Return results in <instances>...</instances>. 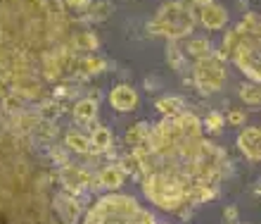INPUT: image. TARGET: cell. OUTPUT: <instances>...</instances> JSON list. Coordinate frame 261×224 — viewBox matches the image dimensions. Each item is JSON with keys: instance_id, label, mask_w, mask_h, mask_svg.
<instances>
[{"instance_id": "obj_1", "label": "cell", "mask_w": 261, "mask_h": 224, "mask_svg": "<svg viewBox=\"0 0 261 224\" xmlns=\"http://www.w3.org/2000/svg\"><path fill=\"white\" fill-rule=\"evenodd\" d=\"M145 198L164 212H180L219 198L221 184L230 174L226 148L204 136L202 119L195 112H176L150 124L143 143L133 146Z\"/></svg>"}, {"instance_id": "obj_2", "label": "cell", "mask_w": 261, "mask_h": 224, "mask_svg": "<svg viewBox=\"0 0 261 224\" xmlns=\"http://www.w3.org/2000/svg\"><path fill=\"white\" fill-rule=\"evenodd\" d=\"M74 21L62 0H0V84L41 100L43 84L74 70Z\"/></svg>"}, {"instance_id": "obj_3", "label": "cell", "mask_w": 261, "mask_h": 224, "mask_svg": "<svg viewBox=\"0 0 261 224\" xmlns=\"http://www.w3.org/2000/svg\"><path fill=\"white\" fill-rule=\"evenodd\" d=\"M53 174L34 146L0 129V224H62L53 212Z\"/></svg>"}, {"instance_id": "obj_4", "label": "cell", "mask_w": 261, "mask_h": 224, "mask_svg": "<svg viewBox=\"0 0 261 224\" xmlns=\"http://www.w3.org/2000/svg\"><path fill=\"white\" fill-rule=\"evenodd\" d=\"M221 53L226 60L247 77V81H261V19L259 12H247L235 29L223 36Z\"/></svg>"}, {"instance_id": "obj_5", "label": "cell", "mask_w": 261, "mask_h": 224, "mask_svg": "<svg viewBox=\"0 0 261 224\" xmlns=\"http://www.w3.org/2000/svg\"><path fill=\"white\" fill-rule=\"evenodd\" d=\"M83 224H157V217L126 193H107L88 208Z\"/></svg>"}, {"instance_id": "obj_6", "label": "cell", "mask_w": 261, "mask_h": 224, "mask_svg": "<svg viewBox=\"0 0 261 224\" xmlns=\"http://www.w3.org/2000/svg\"><path fill=\"white\" fill-rule=\"evenodd\" d=\"M195 10L188 3L180 0H169L157 10V14L147 24V34L162 36L169 41H180L195 31Z\"/></svg>"}, {"instance_id": "obj_7", "label": "cell", "mask_w": 261, "mask_h": 224, "mask_svg": "<svg viewBox=\"0 0 261 224\" xmlns=\"http://www.w3.org/2000/svg\"><path fill=\"white\" fill-rule=\"evenodd\" d=\"M226 57L221 50H212L206 57H199L193 64V84L202 96H214L226 86Z\"/></svg>"}, {"instance_id": "obj_8", "label": "cell", "mask_w": 261, "mask_h": 224, "mask_svg": "<svg viewBox=\"0 0 261 224\" xmlns=\"http://www.w3.org/2000/svg\"><path fill=\"white\" fill-rule=\"evenodd\" d=\"M53 212L62 224H79L81 203H79L76 196L67 193V191H60L57 196H53Z\"/></svg>"}, {"instance_id": "obj_9", "label": "cell", "mask_w": 261, "mask_h": 224, "mask_svg": "<svg viewBox=\"0 0 261 224\" xmlns=\"http://www.w3.org/2000/svg\"><path fill=\"white\" fill-rule=\"evenodd\" d=\"M235 146L249 162H259L261 160V129L259 126H245L240 133H238V141Z\"/></svg>"}, {"instance_id": "obj_10", "label": "cell", "mask_w": 261, "mask_h": 224, "mask_svg": "<svg viewBox=\"0 0 261 224\" xmlns=\"http://www.w3.org/2000/svg\"><path fill=\"white\" fill-rule=\"evenodd\" d=\"M60 179H62V186L67 193H71V196H81L83 191L90 186V172L83 167H76V165H67V167L62 169V174H60Z\"/></svg>"}, {"instance_id": "obj_11", "label": "cell", "mask_w": 261, "mask_h": 224, "mask_svg": "<svg viewBox=\"0 0 261 224\" xmlns=\"http://www.w3.org/2000/svg\"><path fill=\"white\" fill-rule=\"evenodd\" d=\"M110 105L117 112H133L140 105V96L130 84H119L110 91Z\"/></svg>"}, {"instance_id": "obj_12", "label": "cell", "mask_w": 261, "mask_h": 224, "mask_svg": "<svg viewBox=\"0 0 261 224\" xmlns=\"http://www.w3.org/2000/svg\"><path fill=\"white\" fill-rule=\"evenodd\" d=\"M199 21L204 24V29L209 31H221L226 29L228 24V10L219 3H212V5H204L199 10Z\"/></svg>"}, {"instance_id": "obj_13", "label": "cell", "mask_w": 261, "mask_h": 224, "mask_svg": "<svg viewBox=\"0 0 261 224\" xmlns=\"http://www.w3.org/2000/svg\"><path fill=\"white\" fill-rule=\"evenodd\" d=\"M71 112H74V119L79 122V124H88V122H93V119L97 117L100 105H97L95 98H81V100H76L74 103Z\"/></svg>"}, {"instance_id": "obj_14", "label": "cell", "mask_w": 261, "mask_h": 224, "mask_svg": "<svg viewBox=\"0 0 261 224\" xmlns=\"http://www.w3.org/2000/svg\"><path fill=\"white\" fill-rule=\"evenodd\" d=\"M107 64H105V60L100 55H83L81 60L76 57L74 62V74H81V77H93V74H100V72L105 70Z\"/></svg>"}, {"instance_id": "obj_15", "label": "cell", "mask_w": 261, "mask_h": 224, "mask_svg": "<svg viewBox=\"0 0 261 224\" xmlns=\"http://www.w3.org/2000/svg\"><path fill=\"white\" fill-rule=\"evenodd\" d=\"M95 182L100 184L102 189H121V184L126 182V174L117 165H107L105 169H100V174H97Z\"/></svg>"}, {"instance_id": "obj_16", "label": "cell", "mask_w": 261, "mask_h": 224, "mask_svg": "<svg viewBox=\"0 0 261 224\" xmlns=\"http://www.w3.org/2000/svg\"><path fill=\"white\" fill-rule=\"evenodd\" d=\"M90 153H105L112 148V131L110 126L97 124L93 131H90Z\"/></svg>"}, {"instance_id": "obj_17", "label": "cell", "mask_w": 261, "mask_h": 224, "mask_svg": "<svg viewBox=\"0 0 261 224\" xmlns=\"http://www.w3.org/2000/svg\"><path fill=\"white\" fill-rule=\"evenodd\" d=\"M64 143H67L69 150H74V153H90V139L86 136V133L76 131V129H71V131H67V136H64Z\"/></svg>"}, {"instance_id": "obj_18", "label": "cell", "mask_w": 261, "mask_h": 224, "mask_svg": "<svg viewBox=\"0 0 261 224\" xmlns=\"http://www.w3.org/2000/svg\"><path fill=\"white\" fill-rule=\"evenodd\" d=\"M71 43H74L76 53H79V50H90V53H93V50L100 48V38H97L93 31H76Z\"/></svg>"}, {"instance_id": "obj_19", "label": "cell", "mask_w": 261, "mask_h": 224, "mask_svg": "<svg viewBox=\"0 0 261 224\" xmlns=\"http://www.w3.org/2000/svg\"><path fill=\"white\" fill-rule=\"evenodd\" d=\"M183 110H186V103L178 96H164V98L157 100V112H162L164 117H171V115L183 112Z\"/></svg>"}, {"instance_id": "obj_20", "label": "cell", "mask_w": 261, "mask_h": 224, "mask_svg": "<svg viewBox=\"0 0 261 224\" xmlns=\"http://www.w3.org/2000/svg\"><path fill=\"white\" fill-rule=\"evenodd\" d=\"M240 100L245 103V105L259 107V103H261V88H259V84H254V81H245V84L240 86Z\"/></svg>"}, {"instance_id": "obj_21", "label": "cell", "mask_w": 261, "mask_h": 224, "mask_svg": "<svg viewBox=\"0 0 261 224\" xmlns=\"http://www.w3.org/2000/svg\"><path fill=\"white\" fill-rule=\"evenodd\" d=\"M147 133H150V124L147 122H136L133 126H128V131H126V143L130 148L138 146V143H143L147 139Z\"/></svg>"}, {"instance_id": "obj_22", "label": "cell", "mask_w": 261, "mask_h": 224, "mask_svg": "<svg viewBox=\"0 0 261 224\" xmlns=\"http://www.w3.org/2000/svg\"><path fill=\"white\" fill-rule=\"evenodd\" d=\"M188 53H190L195 60L206 57L212 53V43H209V38H190V41H188Z\"/></svg>"}, {"instance_id": "obj_23", "label": "cell", "mask_w": 261, "mask_h": 224, "mask_svg": "<svg viewBox=\"0 0 261 224\" xmlns=\"http://www.w3.org/2000/svg\"><path fill=\"white\" fill-rule=\"evenodd\" d=\"M223 126H226V117H223L221 112H209V115H206V119L202 122V129H204V131H209V133H214V136L223 131Z\"/></svg>"}, {"instance_id": "obj_24", "label": "cell", "mask_w": 261, "mask_h": 224, "mask_svg": "<svg viewBox=\"0 0 261 224\" xmlns=\"http://www.w3.org/2000/svg\"><path fill=\"white\" fill-rule=\"evenodd\" d=\"M90 7H93V10H90V12H93V19H107V17L112 14V10H114V5H112V3H107V0L95 3V5L90 3Z\"/></svg>"}, {"instance_id": "obj_25", "label": "cell", "mask_w": 261, "mask_h": 224, "mask_svg": "<svg viewBox=\"0 0 261 224\" xmlns=\"http://www.w3.org/2000/svg\"><path fill=\"white\" fill-rule=\"evenodd\" d=\"M166 55H169V64H171L173 70H180V67H183V55H180V50L176 48L173 43L166 48Z\"/></svg>"}, {"instance_id": "obj_26", "label": "cell", "mask_w": 261, "mask_h": 224, "mask_svg": "<svg viewBox=\"0 0 261 224\" xmlns=\"http://www.w3.org/2000/svg\"><path fill=\"white\" fill-rule=\"evenodd\" d=\"M226 122L230 126H242L245 122H247V112L245 110H230L228 112V117H226Z\"/></svg>"}, {"instance_id": "obj_27", "label": "cell", "mask_w": 261, "mask_h": 224, "mask_svg": "<svg viewBox=\"0 0 261 224\" xmlns=\"http://www.w3.org/2000/svg\"><path fill=\"white\" fill-rule=\"evenodd\" d=\"M117 167L121 169L124 174H136V172H138V162L133 160L130 155H126V158H121V160H119V165H117Z\"/></svg>"}, {"instance_id": "obj_28", "label": "cell", "mask_w": 261, "mask_h": 224, "mask_svg": "<svg viewBox=\"0 0 261 224\" xmlns=\"http://www.w3.org/2000/svg\"><path fill=\"white\" fill-rule=\"evenodd\" d=\"M90 3H93V0H64V7H71L76 12H81V10H88Z\"/></svg>"}, {"instance_id": "obj_29", "label": "cell", "mask_w": 261, "mask_h": 224, "mask_svg": "<svg viewBox=\"0 0 261 224\" xmlns=\"http://www.w3.org/2000/svg\"><path fill=\"white\" fill-rule=\"evenodd\" d=\"M238 217H240V212H238V208H235V205H228L226 210H223V219H226V222H238Z\"/></svg>"}, {"instance_id": "obj_30", "label": "cell", "mask_w": 261, "mask_h": 224, "mask_svg": "<svg viewBox=\"0 0 261 224\" xmlns=\"http://www.w3.org/2000/svg\"><path fill=\"white\" fill-rule=\"evenodd\" d=\"M64 96H69V88H67V86H57V88H55V98H64Z\"/></svg>"}, {"instance_id": "obj_31", "label": "cell", "mask_w": 261, "mask_h": 224, "mask_svg": "<svg viewBox=\"0 0 261 224\" xmlns=\"http://www.w3.org/2000/svg\"><path fill=\"white\" fill-rule=\"evenodd\" d=\"M193 5H197V7H204V5H212L214 0H190Z\"/></svg>"}, {"instance_id": "obj_32", "label": "cell", "mask_w": 261, "mask_h": 224, "mask_svg": "<svg viewBox=\"0 0 261 224\" xmlns=\"http://www.w3.org/2000/svg\"><path fill=\"white\" fill-rule=\"evenodd\" d=\"M240 3H249V0H240Z\"/></svg>"}, {"instance_id": "obj_33", "label": "cell", "mask_w": 261, "mask_h": 224, "mask_svg": "<svg viewBox=\"0 0 261 224\" xmlns=\"http://www.w3.org/2000/svg\"><path fill=\"white\" fill-rule=\"evenodd\" d=\"M223 224H233V222H223Z\"/></svg>"}]
</instances>
